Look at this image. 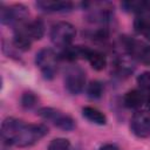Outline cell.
Here are the masks:
<instances>
[{"instance_id": "cell-6", "label": "cell", "mask_w": 150, "mask_h": 150, "mask_svg": "<svg viewBox=\"0 0 150 150\" xmlns=\"http://www.w3.org/2000/svg\"><path fill=\"white\" fill-rule=\"evenodd\" d=\"M130 128L134 135L139 138H146L150 136V115L145 111H138L134 114L130 123Z\"/></svg>"}, {"instance_id": "cell-10", "label": "cell", "mask_w": 150, "mask_h": 150, "mask_svg": "<svg viewBox=\"0 0 150 150\" xmlns=\"http://www.w3.org/2000/svg\"><path fill=\"white\" fill-rule=\"evenodd\" d=\"M82 115L88 120L90 121L91 123H95V124H98V125H104L107 123V117L105 115L100 111L98 109L96 108H93V107H84L82 109Z\"/></svg>"}, {"instance_id": "cell-8", "label": "cell", "mask_w": 150, "mask_h": 150, "mask_svg": "<svg viewBox=\"0 0 150 150\" xmlns=\"http://www.w3.org/2000/svg\"><path fill=\"white\" fill-rule=\"evenodd\" d=\"M36 6L45 12H69L73 9V4L70 1L41 0L36 2Z\"/></svg>"}, {"instance_id": "cell-4", "label": "cell", "mask_w": 150, "mask_h": 150, "mask_svg": "<svg viewBox=\"0 0 150 150\" xmlns=\"http://www.w3.org/2000/svg\"><path fill=\"white\" fill-rule=\"evenodd\" d=\"M57 55L50 48H43L36 53L35 64L40 68L45 79H53L57 70Z\"/></svg>"}, {"instance_id": "cell-11", "label": "cell", "mask_w": 150, "mask_h": 150, "mask_svg": "<svg viewBox=\"0 0 150 150\" xmlns=\"http://www.w3.org/2000/svg\"><path fill=\"white\" fill-rule=\"evenodd\" d=\"M25 29L33 41L40 40L45 34V25L41 20H34V21L27 22L25 25Z\"/></svg>"}, {"instance_id": "cell-5", "label": "cell", "mask_w": 150, "mask_h": 150, "mask_svg": "<svg viewBox=\"0 0 150 150\" xmlns=\"http://www.w3.org/2000/svg\"><path fill=\"white\" fill-rule=\"evenodd\" d=\"M84 84H86V74L83 69H81L79 66L70 67L67 70L64 77V86L70 94L76 95L83 90Z\"/></svg>"}, {"instance_id": "cell-12", "label": "cell", "mask_w": 150, "mask_h": 150, "mask_svg": "<svg viewBox=\"0 0 150 150\" xmlns=\"http://www.w3.org/2000/svg\"><path fill=\"white\" fill-rule=\"evenodd\" d=\"M143 101H144V97H143L142 93L139 90H136V89L128 91L124 95V98H123V102H124L125 107H128L130 109L139 108L143 104Z\"/></svg>"}, {"instance_id": "cell-22", "label": "cell", "mask_w": 150, "mask_h": 150, "mask_svg": "<svg viewBox=\"0 0 150 150\" xmlns=\"http://www.w3.org/2000/svg\"><path fill=\"white\" fill-rule=\"evenodd\" d=\"M146 103H148V107L150 108V94H149V96L146 97Z\"/></svg>"}, {"instance_id": "cell-14", "label": "cell", "mask_w": 150, "mask_h": 150, "mask_svg": "<svg viewBox=\"0 0 150 150\" xmlns=\"http://www.w3.org/2000/svg\"><path fill=\"white\" fill-rule=\"evenodd\" d=\"M135 30L145 36V39L150 40V19L145 16H138L134 21Z\"/></svg>"}, {"instance_id": "cell-20", "label": "cell", "mask_w": 150, "mask_h": 150, "mask_svg": "<svg viewBox=\"0 0 150 150\" xmlns=\"http://www.w3.org/2000/svg\"><path fill=\"white\" fill-rule=\"evenodd\" d=\"M139 57H141V60H142L144 63L150 64V46L142 48V50H141V53H139Z\"/></svg>"}, {"instance_id": "cell-2", "label": "cell", "mask_w": 150, "mask_h": 150, "mask_svg": "<svg viewBox=\"0 0 150 150\" xmlns=\"http://www.w3.org/2000/svg\"><path fill=\"white\" fill-rule=\"evenodd\" d=\"M38 115L46 121H50L55 127H57L61 130L71 131L75 129L74 118L67 114H63L62 111H60L55 108L43 107L38 110Z\"/></svg>"}, {"instance_id": "cell-21", "label": "cell", "mask_w": 150, "mask_h": 150, "mask_svg": "<svg viewBox=\"0 0 150 150\" xmlns=\"http://www.w3.org/2000/svg\"><path fill=\"white\" fill-rule=\"evenodd\" d=\"M100 150H120L115 144H105L102 148H100Z\"/></svg>"}, {"instance_id": "cell-18", "label": "cell", "mask_w": 150, "mask_h": 150, "mask_svg": "<svg viewBox=\"0 0 150 150\" xmlns=\"http://www.w3.org/2000/svg\"><path fill=\"white\" fill-rule=\"evenodd\" d=\"M70 149V142L67 138H55L53 139L49 145H48V150H69Z\"/></svg>"}, {"instance_id": "cell-9", "label": "cell", "mask_w": 150, "mask_h": 150, "mask_svg": "<svg viewBox=\"0 0 150 150\" xmlns=\"http://www.w3.org/2000/svg\"><path fill=\"white\" fill-rule=\"evenodd\" d=\"M25 25H21L16 28L15 30V34H14V38H13V43L14 46L20 49V50H28L32 46V39L29 38V35L27 34L26 29H25Z\"/></svg>"}, {"instance_id": "cell-19", "label": "cell", "mask_w": 150, "mask_h": 150, "mask_svg": "<svg viewBox=\"0 0 150 150\" xmlns=\"http://www.w3.org/2000/svg\"><path fill=\"white\" fill-rule=\"evenodd\" d=\"M137 84L141 89L150 90V71H143L137 76Z\"/></svg>"}, {"instance_id": "cell-7", "label": "cell", "mask_w": 150, "mask_h": 150, "mask_svg": "<svg viewBox=\"0 0 150 150\" xmlns=\"http://www.w3.org/2000/svg\"><path fill=\"white\" fill-rule=\"evenodd\" d=\"M23 124L25 123L21 120H18L14 117L6 118L1 124V139H2V142L8 144V145H13V141Z\"/></svg>"}, {"instance_id": "cell-1", "label": "cell", "mask_w": 150, "mask_h": 150, "mask_svg": "<svg viewBox=\"0 0 150 150\" xmlns=\"http://www.w3.org/2000/svg\"><path fill=\"white\" fill-rule=\"evenodd\" d=\"M48 134V128L43 124H23L20 131L16 134L13 145L25 148L30 146L39 142L42 137Z\"/></svg>"}, {"instance_id": "cell-3", "label": "cell", "mask_w": 150, "mask_h": 150, "mask_svg": "<svg viewBox=\"0 0 150 150\" xmlns=\"http://www.w3.org/2000/svg\"><path fill=\"white\" fill-rule=\"evenodd\" d=\"M76 35L75 27L66 21H60L53 25L50 30V40L57 47H69Z\"/></svg>"}, {"instance_id": "cell-17", "label": "cell", "mask_w": 150, "mask_h": 150, "mask_svg": "<svg viewBox=\"0 0 150 150\" xmlns=\"http://www.w3.org/2000/svg\"><path fill=\"white\" fill-rule=\"evenodd\" d=\"M122 7L128 11V12H134V13H141L146 8V2L144 1H125L122 4Z\"/></svg>"}, {"instance_id": "cell-15", "label": "cell", "mask_w": 150, "mask_h": 150, "mask_svg": "<svg viewBox=\"0 0 150 150\" xmlns=\"http://www.w3.org/2000/svg\"><path fill=\"white\" fill-rule=\"evenodd\" d=\"M87 94L90 98H100L103 94V84L100 81H91L87 88Z\"/></svg>"}, {"instance_id": "cell-16", "label": "cell", "mask_w": 150, "mask_h": 150, "mask_svg": "<svg viewBox=\"0 0 150 150\" xmlns=\"http://www.w3.org/2000/svg\"><path fill=\"white\" fill-rule=\"evenodd\" d=\"M20 102H21V105L25 109H32L38 103V96L34 93H32V91H25L21 95Z\"/></svg>"}, {"instance_id": "cell-13", "label": "cell", "mask_w": 150, "mask_h": 150, "mask_svg": "<svg viewBox=\"0 0 150 150\" xmlns=\"http://www.w3.org/2000/svg\"><path fill=\"white\" fill-rule=\"evenodd\" d=\"M87 60L89 61L90 66L93 69L95 70H102L105 68L107 66V60H105V56L100 53V52H96V50H90Z\"/></svg>"}]
</instances>
